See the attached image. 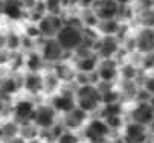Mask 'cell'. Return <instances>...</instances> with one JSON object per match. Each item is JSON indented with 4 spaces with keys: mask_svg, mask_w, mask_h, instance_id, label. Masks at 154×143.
Masks as SVG:
<instances>
[{
    "mask_svg": "<svg viewBox=\"0 0 154 143\" xmlns=\"http://www.w3.org/2000/svg\"><path fill=\"white\" fill-rule=\"evenodd\" d=\"M55 41L64 53H75L84 44V28L79 22H64L55 35Z\"/></svg>",
    "mask_w": 154,
    "mask_h": 143,
    "instance_id": "6da1fadb",
    "label": "cell"
},
{
    "mask_svg": "<svg viewBox=\"0 0 154 143\" xmlns=\"http://www.w3.org/2000/svg\"><path fill=\"white\" fill-rule=\"evenodd\" d=\"M149 2V5H151V8H154V0H148Z\"/></svg>",
    "mask_w": 154,
    "mask_h": 143,
    "instance_id": "74e56055",
    "label": "cell"
},
{
    "mask_svg": "<svg viewBox=\"0 0 154 143\" xmlns=\"http://www.w3.org/2000/svg\"><path fill=\"white\" fill-rule=\"evenodd\" d=\"M154 119V110L148 100H136L134 107L130 111V122L148 127L149 122Z\"/></svg>",
    "mask_w": 154,
    "mask_h": 143,
    "instance_id": "8fae6325",
    "label": "cell"
},
{
    "mask_svg": "<svg viewBox=\"0 0 154 143\" xmlns=\"http://www.w3.org/2000/svg\"><path fill=\"white\" fill-rule=\"evenodd\" d=\"M115 2H116L119 6H130L131 3H134L136 0H115Z\"/></svg>",
    "mask_w": 154,
    "mask_h": 143,
    "instance_id": "4dcf8cb0",
    "label": "cell"
},
{
    "mask_svg": "<svg viewBox=\"0 0 154 143\" xmlns=\"http://www.w3.org/2000/svg\"><path fill=\"white\" fill-rule=\"evenodd\" d=\"M2 12L9 20H21L26 15V8L23 2H17V0H5L2 3Z\"/></svg>",
    "mask_w": 154,
    "mask_h": 143,
    "instance_id": "ac0fdd59",
    "label": "cell"
},
{
    "mask_svg": "<svg viewBox=\"0 0 154 143\" xmlns=\"http://www.w3.org/2000/svg\"><path fill=\"white\" fill-rule=\"evenodd\" d=\"M21 90L20 81L14 76H6L0 79V96L2 97H11Z\"/></svg>",
    "mask_w": 154,
    "mask_h": 143,
    "instance_id": "44dd1931",
    "label": "cell"
},
{
    "mask_svg": "<svg viewBox=\"0 0 154 143\" xmlns=\"http://www.w3.org/2000/svg\"><path fill=\"white\" fill-rule=\"evenodd\" d=\"M76 108L82 110L84 113L90 114L98 111L102 107L101 90L98 84H79L73 90Z\"/></svg>",
    "mask_w": 154,
    "mask_h": 143,
    "instance_id": "7a4b0ae2",
    "label": "cell"
},
{
    "mask_svg": "<svg viewBox=\"0 0 154 143\" xmlns=\"http://www.w3.org/2000/svg\"><path fill=\"white\" fill-rule=\"evenodd\" d=\"M32 124L37 127V130L41 131H49L57 125V111L49 104H40L35 105Z\"/></svg>",
    "mask_w": 154,
    "mask_h": 143,
    "instance_id": "8992f818",
    "label": "cell"
},
{
    "mask_svg": "<svg viewBox=\"0 0 154 143\" xmlns=\"http://www.w3.org/2000/svg\"><path fill=\"white\" fill-rule=\"evenodd\" d=\"M148 128L134 122H128L124 125V133H122V140L125 143H145L148 139Z\"/></svg>",
    "mask_w": 154,
    "mask_h": 143,
    "instance_id": "5bb4252c",
    "label": "cell"
},
{
    "mask_svg": "<svg viewBox=\"0 0 154 143\" xmlns=\"http://www.w3.org/2000/svg\"><path fill=\"white\" fill-rule=\"evenodd\" d=\"M148 102H149V105L152 107V110H154V96H151L149 99H148Z\"/></svg>",
    "mask_w": 154,
    "mask_h": 143,
    "instance_id": "8d00e7d4",
    "label": "cell"
},
{
    "mask_svg": "<svg viewBox=\"0 0 154 143\" xmlns=\"http://www.w3.org/2000/svg\"><path fill=\"white\" fill-rule=\"evenodd\" d=\"M18 133H20V127L15 122H6V124H3L0 127V139H3L5 142L17 139Z\"/></svg>",
    "mask_w": 154,
    "mask_h": 143,
    "instance_id": "cb8c5ba5",
    "label": "cell"
},
{
    "mask_svg": "<svg viewBox=\"0 0 154 143\" xmlns=\"http://www.w3.org/2000/svg\"><path fill=\"white\" fill-rule=\"evenodd\" d=\"M98 84L102 85H112L121 78V64L116 58L110 59H99V63L95 70Z\"/></svg>",
    "mask_w": 154,
    "mask_h": 143,
    "instance_id": "3957f363",
    "label": "cell"
},
{
    "mask_svg": "<svg viewBox=\"0 0 154 143\" xmlns=\"http://www.w3.org/2000/svg\"><path fill=\"white\" fill-rule=\"evenodd\" d=\"M90 11L96 17L98 22H104V20H119L121 6L115 0H95Z\"/></svg>",
    "mask_w": 154,
    "mask_h": 143,
    "instance_id": "9c48e42d",
    "label": "cell"
},
{
    "mask_svg": "<svg viewBox=\"0 0 154 143\" xmlns=\"http://www.w3.org/2000/svg\"><path fill=\"white\" fill-rule=\"evenodd\" d=\"M21 90H25L31 96H40L43 94V87H45V79H43V73H31L26 72L23 78L20 79Z\"/></svg>",
    "mask_w": 154,
    "mask_h": 143,
    "instance_id": "9a60e30c",
    "label": "cell"
},
{
    "mask_svg": "<svg viewBox=\"0 0 154 143\" xmlns=\"http://www.w3.org/2000/svg\"><path fill=\"white\" fill-rule=\"evenodd\" d=\"M43 79H45V87H43V94H48L49 97L55 93H58L63 87V84L58 81V78L51 72L48 73H43Z\"/></svg>",
    "mask_w": 154,
    "mask_h": 143,
    "instance_id": "7402d4cb",
    "label": "cell"
},
{
    "mask_svg": "<svg viewBox=\"0 0 154 143\" xmlns=\"http://www.w3.org/2000/svg\"><path fill=\"white\" fill-rule=\"evenodd\" d=\"M133 49L142 56H152L154 55V29L152 28H142L136 31L131 38Z\"/></svg>",
    "mask_w": 154,
    "mask_h": 143,
    "instance_id": "277c9868",
    "label": "cell"
},
{
    "mask_svg": "<svg viewBox=\"0 0 154 143\" xmlns=\"http://www.w3.org/2000/svg\"><path fill=\"white\" fill-rule=\"evenodd\" d=\"M101 119H108L115 116H122V102H116V104H107L102 105L101 108Z\"/></svg>",
    "mask_w": 154,
    "mask_h": 143,
    "instance_id": "484cf974",
    "label": "cell"
},
{
    "mask_svg": "<svg viewBox=\"0 0 154 143\" xmlns=\"http://www.w3.org/2000/svg\"><path fill=\"white\" fill-rule=\"evenodd\" d=\"M122 41L119 37H98V40L93 44V53L99 59H110L116 58V55L121 52Z\"/></svg>",
    "mask_w": 154,
    "mask_h": 143,
    "instance_id": "5b68a950",
    "label": "cell"
},
{
    "mask_svg": "<svg viewBox=\"0 0 154 143\" xmlns=\"http://www.w3.org/2000/svg\"><path fill=\"white\" fill-rule=\"evenodd\" d=\"M87 116H89V114L84 113L82 110L73 108L70 113L63 116V124H64V127L67 128L69 131H76V130H81L85 125Z\"/></svg>",
    "mask_w": 154,
    "mask_h": 143,
    "instance_id": "e0dca14e",
    "label": "cell"
},
{
    "mask_svg": "<svg viewBox=\"0 0 154 143\" xmlns=\"http://www.w3.org/2000/svg\"><path fill=\"white\" fill-rule=\"evenodd\" d=\"M6 47L9 52H15L17 49L21 47V38L15 34V32H11L8 37H6Z\"/></svg>",
    "mask_w": 154,
    "mask_h": 143,
    "instance_id": "4316f807",
    "label": "cell"
},
{
    "mask_svg": "<svg viewBox=\"0 0 154 143\" xmlns=\"http://www.w3.org/2000/svg\"><path fill=\"white\" fill-rule=\"evenodd\" d=\"M140 90H142V91H145V93L148 94V97L154 96V73L148 75V76L142 81Z\"/></svg>",
    "mask_w": 154,
    "mask_h": 143,
    "instance_id": "83f0119b",
    "label": "cell"
},
{
    "mask_svg": "<svg viewBox=\"0 0 154 143\" xmlns=\"http://www.w3.org/2000/svg\"><path fill=\"white\" fill-rule=\"evenodd\" d=\"M17 2H25V0H17Z\"/></svg>",
    "mask_w": 154,
    "mask_h": 143,
    "instance_id": "f35d334b",
    "label": "cell"
},
{
    "mask_svg": "<svg viewBox=\"0 0 154 143\" xmlns=\"http://www.w3.org/2000/svg\"><path fill=\"white\" fill-rule=\"evenodd\" d=\"M95 3V0H79V3H78V6L79 8H82L84 11H87V9H90L92 8V5Z\"/></svg>",
    "mask_w": 154,
    "mask_h": 143,
    "instance_id": "f546056e",
    "label": "cell"
},
{
    "mask_svg": "<svg viewBox=\"0 0 154 143\" xmlns=\"http://www.w3.org/2000/svg\"><path fill=\"white\" fill-rule=\"evenodd\" d=\"M110 130L107 124L99 117V119H92L89 124L84 125V137L90 143H107L110 137Z\"/></svg>",
    "mask_w": 154,
    "mask_h": 143,
    "instance_id": "52a82bcc",
    "label": "cell"
},
{
    "mask_svg": "<svg viewBox=\"0 0 154 143\" xmlns=\"http://www.w3.org/2000/svg\"><path fill=\"white\" fill-rule=\"evenodd\" d=\"M64 23V18L63 17H55V15H49L46 14L40 22L37 23V28L40 31V35L43 40H48V38H55V35L58 34V31L61 29Z\"/></svg>",
    "mask_w": 154,
    "mask_h": 143,
    "instance_id": "7c38bea8",
    "label": "cell"
},
{
    "mask_svg": "<svg viewBox=\"0 0 154 143\" xmlns=\"http://www.w3.org/2000/svg\"><path fill=\"white\" fill-rule=\"evenodd\" d=\"M146 128H148V133H149V134H152V136H154V119H152V120H151V122H149V125H148V127H146Z\"/></svg>",
    "mask_w": 154,
    "mask_h": 143,
    "instance_id": "d6a6232c",
    "label": "cell"
},
{
    "mask_svg": "<svg viewBox=\"0 0 154 143\" xmlns=\"http://www.w3.org/2000/svg\"><path fill=\"white\" fill-rule=\"evenodd\" d=\"M52 73L58 78V81L63 84V87L69 82H73L76 78V72L72 63H67V61H61V63L52 66Z\"/></svg>",
    "mask_w": 154,
    "mask_h": 143,
    "instance_id": "2e32d148",
    "label": "cell"
},
{
    "mask_svg": "<svg viewBox=\"0 0 154 143\" xmlns=\"http://www.w3.org/2000/svg\"><path fill=\"white\" fill-rule=\"evenodd\" d=\"M110 143H125V142L122 140V137H118V139H115V140H110Z\"/></svg>",
    "mask_w": 154,
    "mask_h": 143,
    "instance_id": "e575fe53",
    "label": "cell"
},
{
    "mask_svg": "<svg viewBox=\"0 0 154 143\" xmlns=\"http://www.w3.org/2000/svg\"><path fill=\"white\" fill-rule=\"evenodd\" d=\"M49 105L58 113H61L63 116L70 113L73 108H76L75 104V96H73V90H67L66 87H61V90L55 94L51 96L49 99Z\"/></svg>",
    "mask_w": 154,
    "mask_h": 143,
    "instance_id": "ba28073f",
    "label": "cell"
},
{
    "mask_svg": "<svg viewBox=\"0 0 154 143\" xmlns=\"http://www.w3.org/2000/svg\"><path fill=\"white\" fill-rule=\"evenodd\" d=\"M34 111H35V104L29 99H20L12 107L14 119H15V122H18V124H21V125L32 124Z\"/></svg>",
    "mask_w": 154,
    "mask_h": 143,
    "instance_id": "4fadbf2b",
    "label": "cell"
},
{
    "mask_svg": "<svg viewBox=\"0 0 154 143\" xmlns=\"http://www.w3.org/2000/svg\"><path fill=\"white\" fill-rule=\"evenodd\" d=\"M5 143H23V142H20L18 139H12V140H6Z\"/></svg>",
    "mask_w": 154,
    "mask_h": 143,
    "instance_id": "d590c367",
    "label": "cell"
},
{
    "mask_svg": "<svg viewBox=\"0 0 154 143\" xmlns=\"http://www.w3.org/2000/svg\"><path fill=\"white\" fill-rule=\"evenodd\" d=\"M23 64L31 73H43V69H45V61L38 50H29L23 58Z\"/></svg>",
    "mask_w": 154,
    "mask_h": 143,
    "instance_id": "ffe728a7",
    "label": "cell"
},
{
    "mask_svg": "<svg viewBox=\"0 0 154 143\" xmlns=\"http://www.w3.org/2000/svg\"><path fill=\"white\" fill-rule=\"evenodd\" d=\"M43 3H45L46 14L55 15V17H63L64 12L69 9L66 0H43Z\"/></svg>",
    "mask_w": 154,
    "mask_h": 143,
    "instance_id": "603a6c76",
    "label": "cell"
},
{
    "mask_svg": "<svg viewBox=\"0 0 154 143\" xmlns=\"http://www.w3.org/2000/svg\"><path fill=\"white\" fill-rule=\"evenodd\" d=\"M121 28H122L121 20H104V22L96 23L93 31L98 34V37H118Z\"/></svg>",
    "mask_w": 154,
    "mask_h": 143,
    "instance_id": "d6986e66",
    "label": "cell"
},
{
    "mask_svg": "<svg viewBox=\"0 0 154 143\" xmlns=\"http://www.w3.org/2000/svg\"><path fill=\"white\" fill-rule=\"evenodd\" d=\"M137 18H139V26H142V28H152L154 29V8H151V6L143 8L139 12Z\"/></svg>",
    "mask_w": 154,
    "mask_h": 143,
    "instance_id": "d4e9b609",
    "label": "cell"
},
{
    "mask_svg": "<svg viewBox=\"0 0 154 143\" xmlns=\"http://www.w3.org/2000/svg\"><path fill=\"white\" fill-rule=\"evenodd\" d=\"M43 61L45 64H51V66H55L61 61H64V52L63 49L60 47V44L55 41V38H48V40H43V43L38 49Z\"/></svg>",
    "mask_w": 154,
    "mask_h": 143,
    "instance_id": "30bf717a",
    "label": "cell"
},
{
    "mask_svg": "<svg viewBox=\"0 0 154 143\" xmlns=\"http://www.w3.org/2000/svg\"><path fill=\"white\" fill-rule=\"evenodd\" d=\"M55 143H81L78 136L73 134L72 131H63L61 136L55 140Z\"/></svg>",
    "mask_w": 154,
    "mask_h": 143,
    "instance_id": "f1b7e54d",
    "label": "cell"
},
{
    "mask_svg": "<svg viewBox=\"0 0 154 143\" xmlns=\"http://www.w3.org/2000/svg\"><path fill=\"white\" fill-rule=\"evenodd\" d=\"M66 2H67V6L69 8H72V6H78L79 0H66Z\"/></svg>",
    "mask_w": 154,
    "mask_h": 143,
    "instance_id": "1f68e13d",
    "label": "cell"
},
{
    "mask_svg": "<svg viewBox=\"0 0 154 143\" xmlns=\"http://www.w3.org/2000/svg\"><path fill=\"white\" fill-rule=\"evenodd\" d=\"M3 108H5V97L0 96V113L3 111Z\"/></svg>",
    "mask_w": 154,
    "mask_h": 143,
    "instance_id": "836d02e7",
    "label": "cell"
}]
</instances>
